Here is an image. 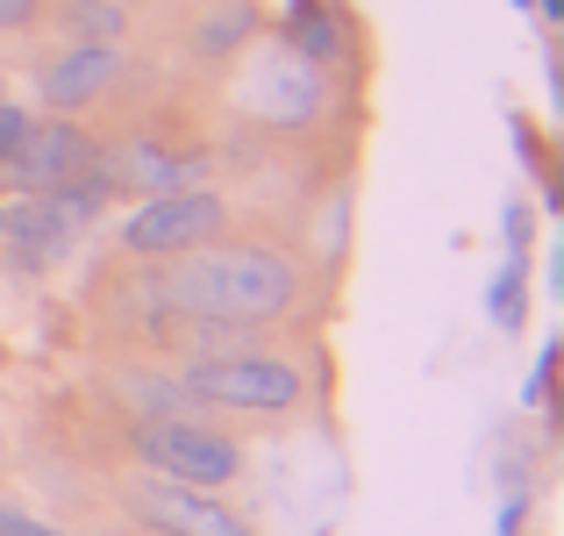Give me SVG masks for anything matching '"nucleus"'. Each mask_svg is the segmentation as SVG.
Masks as SVG:
<instances>
[{
    "label": "nucleus",
    "mask_w": 564,
    "mask_h": 536,
    "mask_svg": "<svg viewBox=\"0 0 564 536\" xmlns=\"http://www.w3.org/2000/svg\"><path fill=\"white\" fill-rule=\"evenodd\" d=\"M307 279L279 244H200L186 258H165L151 279V301L193 330H264L301 308Z\"/></svg>",
    "instance_id": "f257e3e1"
},
{
    "label": "nucleus",
    "mask_w": 564,
    "mask_h": 536,
    "mask_svg": "<svg viewBox=\"0 0 564 536\" xmlns=\"http://www.w3.org/2000/svg\"><path fill=\"white\" fill-rule=\"evenodd\" d=\"M180 386L193 394V408L250 415V422H279L307 400V372L279 351H207L186 365Z\"/></svg>",
    "instance_id": "f03ea898"
},
{
    "label": "nucleus",
    "mask_w": 564,
    "mask_h": 536,
    "mask_svg": "<svg viewBox=\"0 0 564 536\" xmlns=\"http://www.w3.org/2000/svg\"><path fill=\"white\" fill-rule=\"evenodd\" d=\"M129 443H137V465L165 472V480L215 486V494H229V486L243 480V443L221 437V429L200 422V415H143Z\"/></svg>",
    "instance_id": "7ed1b4c3"
},
{
    "label": "nucleus",
    "mask_w": 564,
    "mask_h": 536,
    "mask_svg": "<svg viewBox=\"0 0 564 536\" xmlns=\"http://www.w3.org/2000/svg\"><path fill=\"white\" fill-rule=\"evenodd\" d=\"M221 229H229V201H221L215 186H172V193H143L122 215L115 244H122L129 258L165 265V258H186V250L215 244Z\"/></svg>",
    "instance_id": "20e7f679"
},
{
    "label": "nucleus",
    "mask_w": 564,
    "mask_h": 536,
    "mask_svg": "<svg viewBox=\"0 0 564 536\" xmlns=\"http://www.w3.org/2000/svg\"><path fill=\"white\" fill-rule=\"evenodd\" d=\"M100 158H108V143H100L79 115H36V122L22 129V143L0 158V193H51V186H65V179L94 172Z\"/></svg>",
    "instance_id": "39448f33"
},
{
    "label": "nucleus",
    "mask_w": 564,
    "mask_h": 536,
    "mask_svg": "<svg viewBox=\"0 0 564 536\" xmlns=\"http://www.w3.org/2000/svg\"><path fill=\"white\" fill-rule=\"evenodd\" d=\"M122 508L151 536H258L215 486H186V480H165V472H137Z\"/></svg>",
    "instance_id": "423d86ee"
},
{
    "label": "nucleus",
    "mask_w": 564,
    "mask_h": 536,
    "mask_svg": "<svg viewBox=\"0 0 564 536\" xmlns=\"http://www.w3.org/2000/svg\"><path fill=\"white\" fill-rule=\"evenodd\" d=\"M115 79H122V43H65L36 65V100L43 115H86L115 94Z\"/></svg>",
    "instance_id": "0eeeda50"
},
{
    "label": "nucleus",
    "mask_w": 564,
    "mask_h": 536,
    "mask_svg": "<svg viewBox=\"0 0 564 536\" xmlns=\"http://www.w3.org/2000/svg\"><path fill=\"white\" fill-rule=\"evenodd\" d=\"M72 222L51 193H0V250L14 265H57L72 250Z\"/></svg>",
    "instance_id": "6e6552de"
},
{
    "label": "nucleus",
    "mask_w": 564,
    "mask_h": 536,
    "mask_svg": "<svg viewBox=\"0 0 564 536\" xmlns=\"http://www.w3.org/2000/svg\"><path fill=\"white\" fill-rule=\"evenodd\" d=\"M207 172V158L193 151H158V143H129V151H108V179L115 193H172V186H193Z\"/></svg>",
    "instance_id": "1a4fd4ad"
},
{
    "label": "nucleus",
    "mask_w": 564,
    "mask_h": 536,
    "mask_svg": "<svg viewBox=\"0 0 564 536\" xmlns=\"http://www.w3.org/2000/svg\"><path fill=\"white\" fill-rule=\"evenodd\" d=\"M258 115L264 122H315V108H322V72L315 65H301V57H264V72H258Z\"/></svg>",
    "instance_id": "9d476101"
},
{
    "label": "nucleus",
    "mask_w": 564,
    "mask_h": 536,
    "mask_svg": "<svg viewBox=\"0 0 564 536\" xmlns=\"http://www.w3.org/2000/svg\"><path fill=\"white\" fill-rule=\"evenodd\" d=\"M286 51L315 72L344 51V14H336V0H293L286 8Z\"/></svg>",
    "instance_id": "9b49d317"
},
{
    "label": "nucleus",
    "mask_w": 564,
    "mask_h": 536,
    "mask_svg": "<svg viewBox=\"0 0 564 536\" xmlns=\"http://www.w3.org/2000/svg\"><path fill=\"white\" fill-rule=\"evenodd\" d=\"M57 29L72 43H122L129 36V0H57Z\"/></svg>",
    "instance_id": "f8f14e48"
},
{
    "label": "nucleus",
    "mask_w": 564,
    "mask_h": 536,
    "mask_svg": "<svg viewBox=\"0 0 564 536\" xmlns=\"http://www.w3.org/2000/svg\"><path fill=\"white\" fill-rule=\"evenodd\" d=\"M522 315H529V279H522V250H508V265L494 272V287H486V322L494 330H522Z\"/></svg>",
    "instance_id": "ddd939ff"
},
{
    "label": "nucleus",
    "mask_w": 564,
    "mask_h": 536,
    "mask_svg": "<svg viewBox=\"0 0 564 536\" xmlns=\"http://www.w3.org/2000/svg\"><path fill=\"white\" fill-rule=\"evenodd\" d=\"M258 29V8L250 0H229V8H215L200 22V57H229V51H243V36Z\"/></svg>",
    "instance_id": "4468645a"
},
{
    "label": "nucleus",
    "mask_w": 564,
    "mask_h": 536,
    "mask_svg": "<svg viewBox=\"0 0 564 536\" xmlns=\"http://www.w3.org/2000/svg\"><path fill=\"white\" fill-rule=\"evenodd\" d=\"M0 536H65V529H57L51 515H36V508H22V501L0 494Z\"/></svg>",
    "instance_id": "2eb2a0df"
},
{
    "label": "nucleus",
    "mask_w": 564,
    "mask_h": 536,
    "mask_svg": "<svg viewBox=\"0 0 564 536\" xmlns=\"http://www.w3.org/2000/svg\"><path fill=\"white\" fill-rule=\"evenodd\" d=\"M551 379H557V344H543V351H536V365H529L522 408H551Z\"/></svg>",
    "instance_id": "dca6fc26"
},
{
    "label": "nucleus",
    "mask_w": 564,
    "mask_h": 536,
    "mask_svg": "<svg viewBox=\"0 0 564 536\" xmlns=\"http://www.w3.org/2000/svg\"><path fill=\"white\" fill-rule=\"evenodd\" d=\"M51 14V0H0V29H36Z\"/></svg>",
    "instance_id": "f3484780"
},
{
    "label": "nucleus",
    "mask_w": 564,
    "mask_h": 536,
    "mask_svg": "<svg viewBox=\"0 0 564 536\" xmlns=\"http://www.w3.org/2000/svg\"><path fill=\"white\" fill-rule=\"evenodd\" d=\"M500 236H508V250H522V244H529V207H522V201L500 207Z\"/></svg>",
    "instance_id": "a211bd4d"
},
{
    "label": "nucleus",
    "mask_w": 564,
    "mask_h": 536,
    "mask_svg": "<svg viewBox=\"0 0 564 536\" xmlns=\"http://www.w3.org/2000/svg\"><path fill=\"white\" fill-rule=\"evenodd\" d=\"M536 14L543 22H564V0H536Z\"/></svg>",
    "instance_id": "6ab92c4d"
},
{
    "label": "nucleus",
    "mask_w": 564,
    "mask_h": 536,
    "mask_svg": "<svg viewBox=\"0 0 564 536\" xmlns=\"http://www.w3.org/2000/svg\"><path fill=\"white\" fill-rule=\"evenodd\" d=\"M508 8H536V0H508Z\"/></svg>",
    "instance_id": "aec40b11"
}]
</instances>
